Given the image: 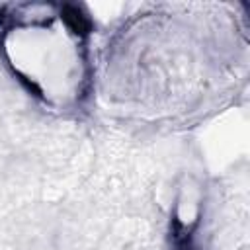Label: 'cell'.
I'll return each instance as SVG.
<instances>
[{"mask_svg":"<svg viewBox=\"0 0 250 250\" xmlns=\"http://www.w3.org/2000/svg\"><path fill=\"white\" fill-rule=\"evenodd\" d=\"M182 234H174V248L172 250H197L193 244H191V240H189V236H188V230L182 227Z\"/></svg>","mask_w":250,"mask_h":250,"instance_id":"7a4b0ae2","label":"cell"},{"mask_svg":"<svg viewBox=\"0 0 250 250\" xmlns=\"http://www.w3.org/2000/svg\"><path fill=\"white\" fill-rule=\"evenodd\" d=\"M90 31L74 4H2L0 59L43 107L74 113L92 92Z\"/></svg>","mask_w":250,"mask_h":250,"instance_id":"6da1fadb","label":"cell"}]
</instances>
